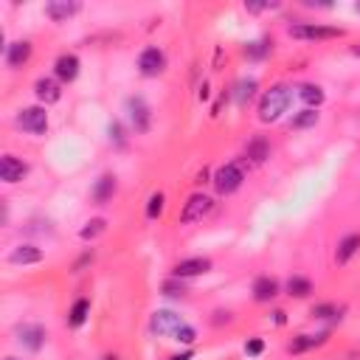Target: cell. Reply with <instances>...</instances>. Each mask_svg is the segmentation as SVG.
I'll list each match as a JSON object with an SVG mask.
<instances>
[{
  "label": "cell",
  "instance_id": "6da1fadb",
  "mask_svg": "<svg viewBox=\"0 0 360 360\" xmlns=\"http://www.w3.org/2000/svg\"><path fill=\"white\" fill-rule=\"evenodd\" d=\"M290 98H292V90L287 84H273L270 90H264L259 98V121H264V124L278 121L287 112Z\"/></svg>",
  "mask_w": 360,
  "mask_h": 360
},
{
  "label": "cell",
  "instance_id": "7a4b0ae2",
  "mask_svg": "<svg viewBox=\"0 0 360 360\" xmlns=\"http://www.w3.org/2000/svg\"><path fill=\"white\" fill-rule=\"evenodd\" d=\"M242 163L245 160H233V163H225V166H219L217 172H214V188L219 191V194H233L239 186H242V180H245V169H242Z\"/></svg>",
  "mask_w": 360,
  "mask_h": 360
},
{
  "label": "cell",
  "instance_id": "3957f363",
  "mask_svg": "<svg viewBox=\"0 0 360 360\" xmlns=\"http://www.w3.org/2000/svg\"><path fill=\"white\" fill-rule=\"evenodd\" d=\"M214 208V197L202 194V191H194L186 202H183V211H180V222L183 225H191V222H202V217H208Z\"/></svg>",
  "mask_w": 360,
  "mask_h": 360
},
{
  "label": "cell",
  "instance_id": "277c9868",
  "mask_svg": "<svg viewBox=\"0 0 360 360\" xmlns=\"http://www.w3.org/2000/svg\"><path fill=\"white\" fill-rule=\"evenodd\" d=\"M287 31L292 39H338V37H343V28L315 25V22H292Z\"/></svg>",
  "mask_w": 360,
  "mask_h": 360
},
{
  "label": "cell",
  "instance_id": "5b68a950",
  "mask_svg": "<svg viewBox=\"0 0 360 360\" xmlns=\"http://www.w3.org/2000/svg\"><path fill=\"white\" fill-rule=\"evenodd\" d=\"M17 127H22L31 135H45L48 132V112H45V107H22L17 112Z\"/></svg>",
  "mask_w": 360,
  "mask_h": 360
},
{
  "label": "cell",
  "instance_id": "8992f818",
  "mask_svg": "<svg viewBox=\"0 0 360 360\" xmlns=\"http://www.w3.org/2000/svg\"><path fill=\"white\" fill-rule=\"evenodd\" d=\"M163 68H166V53L160 48L149 45V48H143L138 53V70H141V76H149V79L152 76H160Z\"/></svg>",
  "mask_w": 360,
  "mask_h": 360
},
{
  "label": "cell",
  "instance_id": "52a82bcc",
  "mask_svg": "<svg viewBox=\"0 0 360 360\" xmlns=\"http://www.w3.org/2000/svg\"><path fill=\"white\" fill-rule=\"evenodd\" d=\"M127 112H129V124L135 132H146L152 127V110L141 96L127 98Z\"/></svg>",
  "mask_w": 360,
  "mask_h": 360
},
{
  "label": "cell",
  "instance_id": "ba28073f",
  "mask_svg": "<svg viewBox=\"0 0 360 360\" xmlns=\"http://www.w3.org/2000/svg\"><path fill=\"white\" fill-rule=\"evenodd\" d=\"M183 323L186 321L177 312H172V309H155L152 312V321H149V326H152L155 335H174Z\"/></svg>",
  "mask_w": 360,
  "mask_h": 360
},
{
  "label": "cell",
  "instance_id": "9c48e42d",
  "mask_svg": "<svg viewBox=\"0 0 360 360\" xmlns=\"http://www.w3.org/2000/svg\"><path fill=\"white\" fill-rule=\"evenodd\" d=\"M28 174V163L20 160L17 155H3L0 158V180L3 183H20Z\"/></svg>",
  "mask_w": 360,
  "mask_h": 360
},
{
  "label": "cell",
  "instance_id": "30bf717a",
  "mask_svg": "<svg viewBox=\"0 0 360 360\" xmlns=\"http://www.w3.org/2000/svg\"><path fill=\"white\" fill-rule=\"evenodd\" d=\"M211 270V259L205 256H191V259H180L174 267H172V276L177 278H191V276H202Z\"/></svg>",
  "mask_w": 360,
  "mask_h": 360
},
{
  "label": "cell",
  "instance_id": "8fae6325",
  "mask_svg": "<svg viewBox=\"0 0 360 360\" xmlns=\"http://www.w3.org/2000/svg\"><path fill=\"white\" fill-rule=\"evenodd\" d=\"M14 335H17V343L31 349V352H39L42 343H45V329L39 323H20Z\"/></svg>",
  "mask_w": 360,
  "mask_h": 360
},
{
  "label": "cell",
  "instance_id": "7c38bea8",
  "mask_svg": "<svg viewBox=\"0 0 360 360\" xmlns=\"http://www.w3.org/2000/svg\"><path fill=\"white\" fill-rule=\"evenodd\" d=\"M34 93H37V98H39L45 107H48V104H56V101L62 98V87H59V82L51 79V76L37 79V82H34Z\"/></svg>",
  "mask_w": 360,
  "mask_h": 360
},
{
  "label": "cell",
  "instance_id": "4fadbf2b",
  "mask_svg": "<svg viewBox=\"0 0 360 360\" xmlns=\"http://www.w3.org/2000/svg\"><path fill=\"white\" fill-rule=\"evenodd\" d=\"M31 59V42L28 39H17L11 45H6V65L8 68H22Z\"/></svg>",
  "mask_w": 360,
  "mask_h": 360
},
{
  "label": "cell",
  "instance_id": "5bb4252c",
  "mask_svg": "<svg viewBox=\"0 0 360 360\" xmlns=\"http://www.w3.org/2000/svg\"><path fill=\"white\" fill-rule=\"evenodd\" d=\"M53 73H56L59 82H73L79 76V56L76 53H62L53 62Z\"/></svg>",
  "mask_w": 360,
  "mask_h": 360
},
{
  "label": "cell",
  "instance_id": "9a60e30c",
  "mask_svg": "<svg viewBox=\"0 0 360 360\" xmlns=\"http://www.w3.org/2000/svg\"><path fill=\"white\" fill-rule=\"evenodd\" d=\"M79 8H82V6H79L76 0H51V3L45 6V14H48L53 22H65V20L73 17Z\"/></svg>",
  "mask_w": 360,
  "mask_h": 360
},
{
  "label": "cell",
  "instance_id": "2e32d148",
  "mask_svg": "<svg viewBox=\"0 0 360 360\" xmlns=\"http://www.w3.org/2000/svg\"><path fill=\"white\" fill-rule=\"evenodd\" d=\"M115 188H118L115 177H112V174H101V177L96 180V186H93L90 197H93V202H96V205H104V202H110V200H112Z\"/></svg>",
  "mask_w": 360,
  "mask_h": 360
},
{
  "label": "cell",
  "instance_id": "e0dca14e",
  "mask_svg": "<svg viewBox=\"0 0 360 360\" xmlns=\"http://www.w3.org/2000/svg\"><path fill=\"white\" fill-rule=\"evenodd\" d=\"M278 295V281L273 276H259L253 281V301L264 304V301H273Z\"/></svg>",
  "mask_w": 360,
  "mask_h": 360
},
{
  "label": "cell",
  "instance_id": "ac0fdd59",
  "mask_svg": "<svg viewBox=\"0 0 360 360\" xmlns=\"http://www.w3.org/2000/svg\"><path fill=\"white\" fill-rule=\"evenodd\" d=\"M8 262L11 264H37V262H42V250L34 245H17L8 253Z\"/></svg>",
  "mask_w": 360,
  "mask_h": 360
},
{
  "label": "cell",
  "instance_id": "d6986e66",
  "mask_svg": "<svg viewBox=\"0 0 360 360\" xmlns=\"http://www.w3.org/2000/svg\"><path fill=\"white\" fill-rule=\"evenodd\" d=\"M326 332H321V335H295L290 343H287V352H292V354H301V352H307V349H315V346H321V343H326Z\"/></svg>",
  "mask_w": 360,
  "mask_h": 360
},
{
  "label": "cell",
  "instance_id": "ffe728a7",
  "mask_svg": "<svg viewBox=\"0 0 360 360\" xmlns=\"http://www.w3.org/2000/svg\"><path fill=\"white\" fill-rule=\"evenodd\" d=\"M357 250H360V233H349V236H343V239L338 242L335 262H338V264H346Z\"/></svg>",
  "mask_w": 360,
  "mask_h": 360
},
{
  "label": "cell",
  "instance_id": "44dd1931",
  "mask_svg": "<svg viewBox=\"0 0 360 360\" xmlns=\"http://www.w3.org/2000/svg\"><path fill=\"white\" fill-rule=\"evenodd\" d=\"M270 158V143L264 138H250L245 146V160L250 163H264Z\"/></svg>",
  "mask_w": 360,
  "mask_h": 360
},
{
  "label": "cell",
  "instance_id": "7402d4cb",
  "mask_svg": "<svg viewBox=\"0 0 360 360\" xmlns=\"http://www.w3.org/2000/svg\"><path fill=\"white\" fill-rule=\"evenodd\" d=\"M298 96H301V101L309 107V110H315V107H321L323 104V90L318 87V84H312V82H304L301 87H298Z\"/></svg>",
  "mask_w": 360,
  "mask_h": 360
},
{
  "label": "cell",
  "instance_id": "603a6c76",
  "mask_svg": "<svg viewBox=\"0 0 360 360\" xmlns=\"http://www.w3.org/2000/svg\"><path fill=\"white\" fill-rule=\"evenodd\" d=\"M284 290H287L290 298H307L312 292V281L304 278V276H290L287 284H284Z\"/></svg>",
  "mask_w": 360,
  "mask_h": 360
},
{
  "label": "cell",
  "instance_id": "cb8c5ba5",
  "mask_svg": "<svg viewBox=\"0 0 360 360\" xmlns=\"http://www.w3.org/2000/svg\"><path fill=\"white\" fill-rule=\"evenodd\" d=\"M87 315H90V301L87 298H76L73 307H70V312H68V323L70 326H82L87 321Z\"/></svg>",
  "mask_w": 360,
  "mask_h": 360
},
{
  "label": "cell",
  "instance_id": "d4e9b609",
  "mask_svg": "<svg viewBox=\"0 0 360 360\" xmlns=\"http://www.w3.org/2000/svg\"><path fill=\"white\" fill-rule=\"evenodd\" d=\"M253 93H256V79H242L233 87V101L236 104H248L253 98Z\"/></svg>",
  "mask_w": 360,
  "mask_h": 360
},
{
  "label": "cell",
  "instance_id": "484cf974",
  "mask_svg": "<svg viewBox=\"0 0 360 360\" xmlns=\"http://www.w3.org/2000/svg\"><path fill=\"white\" fill-rule=\"evenodd\" d=\"M104 231H107V219H104V217H93L90 222H84V228L79 231V236H82L84 242H90V239L101 236Z\"/></svg>",
  "mask_w": 360,
  "mask_h": 360
},
{
  "label": "cell",
  "instance_id": "4316f807",
  "mask_svg": "<svg viewBox=\"0 0 360 360\" xmlns=\"http://www.w3.org/2000/svg\"><path fill=\"white\" fill-rule=\"evenodd\" d=\"M318 124V110H301L298 115H292V121H290V127L292 129H307V127H315Z\"/></svg>",
  "mask_w": 360,
  "mask_h": 360
},
{
  "label": "cell",
  "instance_id": "83f0119b",
  "mask_svg": "<svg viewBox=\"0 0 360 360\" xmlns=\"http://www.w3.org/2000/svg\"><path fill=\"white\" fill-rule=\"evenodd\" d=\"M160 292L163 295H169V298H183L188 290H186V284H183V278H177V276H172V278H166L163 284H160Z\"/></svg>",
  "mask_w": 360,
  "mask_h": 360
},
{
  "label": "cell",
  "instance_id": "f1b7e54d",
  "mask_svg": "<svg viewBox=\"0 0 360 360\" xmlns=\"http://www.w3.org/2000/svg\"><path fill=\"white\" fill-rule=\"evenodd\" d=\"M270 48H273V39H259V42H250V45H245V56H250V59H262V56H267L270 53Z\"/></svg>",
  "mask_w": 360,
  "mask_h": 360
},
{
  "label": "cell",
  "instance_id": "f546056e",
  "mask_svg": "<svg viewBox=\"0 0 360 360\" xmlns=\"http://www.w3.org/2000/svg\"><path fill=\"white\" fill-rule=\"evenodd\" d=\"M163 202H166V194H163V191L149 194V200H146V217H149V219H158V217L163 214Z\"/></svg>",
  "mask_w": 360,
  "mask_h": 360
},
{
  "label": "cell",
  "instance_id": "4dcf8cb0",
  "mask_svg": "<svg viewBox=\"0 0 360 360\" xmlns=\"http://www.w3.org/2000/svg\"><path fill=\"white\" fill-rule=\"evenodd\" d=\"M312 318H321V321H326V318H340V307H338V304H315V307H312Z\"/></svg>",
  "mask_w": 360,
  "mask_h": 360
},
{
  "label": "cell",
  "instance_id": "1f68e13d",
  "mask_svg": "<svg viewBox=\"0 0 360 360\" xmlns=\"http://www.w3.org/2000/svg\"><path fill=\"white\" fill-rule=\"evenodd\" d=\"M172 338H174L177 343H194V340H197V332H194V326L183 323V326H180V329H177Z\"/></svg>",
  "mask_w": 360,
  "mask_h": 360
},
{
  "label": "cell",
  "instance_id": "d6a6232c",
  "mask_svg": "<svg viewBox=\"0 0 360 360\" xmlns=\"http://www.w3.org/2000/svg\"><path fill=\"white\" fill-rule=\"evenodd\" d=\"M262 349H264V343H262L259 338H250V340L245 343V354H250V357H256V354H262Z\"/></svg>",
  "mask_w": 360,
  "mask_h": 360
},
{
  "label": "cell",
  "instance_id": "836d02e7",
  "mask_svg": "<svg viewBox=\"0 0 360 360\" xmlns=\"http://www.w3.org/2000/svg\"><path fill=\"white\" fill-rule=\"evenodd\" d=\"M110 141L124 143V132H121V124H118V121H112V124H110Z\"/></svg>",
  "mask_w": 360,
  "mask_h": 360
},
{
  "label": "cell",
  "instance_id": "e575fe53",
  "mask_svg": "<svg viewBox=\"0 0 360 360\" xmlns=\"http://www.w3.org/2000/svg\"><path fill=\"white\" fill-rule=\"evenodd\" d=\"M278 3H245L248 11H264V8H276Z\"/></svg>",
  "mask_w": 360,
  "mask_h": 360
},
{
  "label": "cell",
  "instance_id": "d590c367",
  "mask_svg": "<svg viewBox=\"0 0 360 360\" xmlns=\"http://www.w3.org/2000/svg\"><path fill=\"white\" fill-rule=\"evenodd\" d=\"M208 174H211V172H208V169L202 166V172H197V180H194V183H197V186H202V183H208Z\"/></svg>",
  "mask_w": 360,
  "mask_h": 360
},
{
  "label": "cell",
  "instance_id": "8d00e7d4",
  "mask_svg": "<svg viewBox=\"0 0 360 360\" xmlns=\"http://www.w3.org/2000/svg\"><path fill=\"white\" fill-rule=\"evenodd\" d=\"M214 315H217V318H214V323H222V321L228 323V321H231V312H214Z\"/></svg>",
  "mask_w": 360,
  "mask_h": 360
},
{
  "label": "cell",
  "instance_id": "74e56055",
  "mask_svg": "<svg viewBox=\"0 0 360 360\" xmlns=\"http://www.w3.org/2000/svg\"><path fill=\"white\" fill-rule=\"evenodd\" d=\"M197 96H200V101H205V98L211 96V93H208V84H205V82L200 84V93H197Z\"/></svg>",
  "mask_w": 360,
  "mask_h": 360
},
{
  "label": "cell",
  "instance_id": "f35d334b",
  "mask_svg": "<svg viewBox=\"0 0 360 360\" xmlns=\"http://www.w3.org/2000/svg\"><path fill=\"white\" fill-rule=\"evenodd\" d=\"M191 357H194L191 352H180V354H172L169 360H191Z\"/></svg>",
  "mask_w": 360,
  "mask_h": 360
},
{
  "label": "cell",
  "instance_id": "ab89813d",
  "mask_svg": "<svg viewBox=\"0 0 360 360\" xmlns=\"http://www.w3.org/2000/svg\"><path fill=\"white\" fill-rule=\"evenodd\" d=\"M273 321H276V323H284V312H281V309H276V312H273Z\"/></svg>",
  "mask_w": 360,
  "mask_h": 360
},
{
  "label": "cell",
  "instance_id": "60d3db41",
  "mask_svg": "<svg viewBox=\"0 0 360 360\" xmlns=\"http://www.w3.org/2000/svg\"><path fill=\"white\" fill-rule=\"evenodd\" d=\"M352 53H354V56H360V42H357V45H352Z\"/></svg>",
  "mask_w": 360,
  "mask_h": 360
},
{
  "label": "cell",
  "instance_id": "b9f144b4",
  "mask_svg": "<svg viewBox=\"0 0 360 360\" xmlns=\"http://www.w3.org/2000/svg\"><path fill=\"white\" fill-rule=\"evenodd\" d=\"M101 360H118V354H104Z\"/></svg>",
  "mask_w": 360,
  "mask_h": 360
},
{
  "label": "cell",
  "instance_id": "7bdbcfd3",
  "mask_svg": "<svg viewBox=\"0 0 360 360\" xmlns=\"http://www.w3.org/2000/svg\"><path fill=\"white\" fill-rule=\"evenodd\" d=\"M354 8H357V14H360V3H357V6H354Z\"/></svg>",
  "mask_w": 360,
  "mask_h": 360
},
{
  "label": "cell",
  "instance_id": "ee69618b",
  "mask_svg": "<svg viewBox=\"0 0 360 360\" xmlns=\"http://www.w3.org/2000/svg\"><path fill=\"white\" fill-rule=\"evenodd\" d=\"M6 360H17V357H6Z\"/></svg>",
  "mask_w": 360,
  "mask_h": 360
}]
</instances>
